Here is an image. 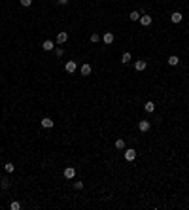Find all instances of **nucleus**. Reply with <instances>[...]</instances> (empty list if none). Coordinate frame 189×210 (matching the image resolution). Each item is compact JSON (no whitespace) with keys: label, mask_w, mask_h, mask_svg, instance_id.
<instances>
[{"label":"nucleus","mask_w":189,"mask_h":210,"mask_svg":"<svg viewBox=\"0 0 189 210\" xmlns=\"http://www.w3.org/2000/svg\"><path fill=\"white\" fill-rule=\"evenodd\" d=\"M136 159V150H132V148H129V150H125V161L132 163Z\"/></svg>","instance_id":"f257e3e1"},{"label":"nucleus","mask_w":189,"mask_h":210,"mask_svg":"<svg viewBox=\"0 0 189 210\" xmlns=\"http://www.w3.org/2000/svg\"><path fill=\"white\" fill-rule=\"evenodd\" d=\"M150 121H147V119H140L138 121V131L140 132H147V131H150Z\"/></svg>","instance_id":"f03ea898"},{"label":"nucleus","mask_w":189,"mask_h":210,"mask_svg":"<svg viewBox=\"0 0 189 210\" xmlns=\"http://www.w3.org/2000/svg\"><path fill=\"white\" fill-rule=\"evenodd\" d=\"M76 68H78V64H76V61H68V63L64 64V70L68 74H74L76 72Z\"/></svg>","instance_id":"7ed1b4c3"},{"label":"nucleus","mask_w":189,"mask_h":210,"mask_svg":"<svg viewBox=\"0 0 189 210\" xmlns=\"http://www.w3.org/2000/svg\"><path fill=\"white\" fill-rule=\"evenodd\" d=\"M40 125H42V127H44V129H51V127H53V125H55V121H53V119H51V117H44V119H42V121H40Z\"/></svg>","instance_id":"20e7f679"},{"label":"nucleus","mask_w":189,"mask_h":210,"mask_svg":"<svg viewBox=\"0 0 189 210\" xmlns=\"http://www.w3.org/2000/svg\"><path fill=\"white\" fill-rule=\"evenodd\" d=\"M66 40H68V32H64V30H63V32L57 34V44H59V45L66 44Z\"/></svg>","instance_id":"39448f33"},{"label":"nucleus","mask_w":189,"mask_h":210,"mask_svg":"<svg viewBox=\"0 0 189 210\" xmlns=\"http://www.w3.org/2000/svg\"><path fill=\"white\" fill-rule=\"evenodd\" d=\"M74 176H76V168H74V167H66V168H64V178L72 180Z\"/></svg>","instance_id":"423d86ee"},{"label":"nucleus","mask_w":189,"mask_h":210,"mask_svg":"<svg viewBox=\"0 0 189 210\" xmlns=\"http://www.w3.org/2000/svg\"><path fill=\"white\" fill-rule=\"evenodd\" d=\"M114 40H115V36H114V34H112V32H106L104 34V36H102V42H104V44H114Z\"/></svg>","instance_id":"0eeeda50"},{"label":"nucleus","mask_w":189,"mask_h":210,"mask_svg":"<svg viewBox=\"0 0 189 210\" xmlns=\"http://www.w3.org/2000/svg\"><path fill=\"white\" fill-rule=\"evenodd\" d=\"M182 19H183V15H182L180 12L170 13V21H172V23H182Z\"/></svg>","instance_id":"6e6552de"},{"label":"nucleus","mask_w":189,"mask_h":210,"mask_svg":"<svg viewBox=\"0 0 189 210\" xmlns=\"http://www.w3.org/2000/svg\"><path fill=\"white\" fill-rule=\"evenodd\" d=\"M146 68H147L146 61H136L134 63V70H138V72H142V70H146Z\"/></svg>","instance_id":"1a4fd4ad"},{"label":"nucleus","mask_w":189,"mask_h":210,"mask_svg":"<svg viewBox=\"0 0 189 210\" xmlns=\"http://www.w3.org/2000/svg\"><path fill=\"white\" fill-rule=\"evenodd\" d=\"M138 21L144 25V27H150V25H151V15H140Z\"/></svg>","instance_id":"9d476101"},{"label":"nucleus","mask_w":189,"mask_h":210,"mask_svg":"<svg viewBox=\"0 0 189 210\" xmlns=\"http://www.w3.org/2000/svg\"><path fill=\"white\" fill-rule=\"evenodd\" d=\"M91 64H81V68H80V72H81V76H89L91 74Z\"/></svg>","instance_id":"9b49d317"},{"label":"nucleus","mask_w":189,"mask_h":210,"mask_svg":"<svg viewBox=\"0 0 189 210\" xmlns=\"http://www.w3.org/2000/svg\"><path fill=\"white\" fill-rule=\"evenodd\" d=\"M144 110L150 112V114H151V112H155V102H153V100H147L146 104H144Z\"/></svg>","instance_id":"f8f14e48"},{"label":"nucleus","mask_w":189,"mask_h":210,"mask_svg":"<svg viewBox=\"0 0 189 210\" xmlns=\"http://www.w3.org/2000/svg\"><path fill=\"white\" fill-rule=\"evenodd\" d=\"M53 48H55V44L51 42V40H45V42L42 44V49H44V51H51Z\"/></svg>","instance_id":"ddd939ff"},{"label":"nucleus","mask_w":189,"mask_h":210,"mask_svg":"<svg viewBox=\"0 0 189 210\" xmlns=\"http://www.w3.org/2000/svg\"><path fill=\"white\" fill-rule=\"evenodd\" d=\"M129 19H131V21H138V19H140V12H138V10L131 12V13H129Z\"/></svg>","instance_id":"4468645a"},{"label":"nucleus","mask_w":189,"mask_h":210,"mask_svg":"<svg viewBox=\"0 0 189 210\" xmlns=\"http://www.w3.org/2000/svg\"><path fill=\"white\" fill-rule=\"evenodd\" d=\"M178 63H180V59H178V55H170V57H168V64H170V66H176Z\"/></svg>","instance_id":"2eb2a0df"},{"label":"nucleus","mask_w":189,"mask_h":210,"mask_svg":"<svg viewBox=\"0 0 189 210\" xmlns=\"http://www.w3.org/2000/svg\"><path fill=\"white\" fill-rule=\"evenodd\" d=\"M131 59H132V55L129 53V51H125V53H123V57H121V63L127 64V63H131Z\"/></svg>","instance_id":"dca6fc26"},{"label":"nucleus","mask_w":189,"mask_h":210,"mask_svg":"<svg viewBox=\"0 0 189 210\" xmlns=\"http://www.w3.org/2000/svg\"><path fill=\"white\" fill-rule=\"evenodd\" d=\"M4 170H6V172H13L15 165H13V163H4Z\"/></svg>","instance_id":"f3484780"},{"label":"nucleus","mask_w":189,"mask_h":210,"mask_svg":"<svg viewBox=\"0 0 189 210\" xmlns=\"http://www.w3.org/2000/svg\"><path fill=\"white\" fill-rule=\"evenodd\" d=\"M115 148H117V150H125V140H123V138L115 140Z\"/></svg>","instance_id":"a211bd4d"},{"label":"nucleus","mask_w":189,"mask_h":210,"mask_svg":"<svg viewBox=\"0 0 189 210\" xmlns=\"http://www.w3.org/2000/svg\"><path fill=\"white\" fill-rule=\"evenodd\" d=\"M9 208H12V210H19V208H21V203H19V201H13L12 204H9Z\"/></svg>","instance_id":"6ab92c4d"},{"label":"nucleus","mask_w":189,"mask_h":210,"mask_svg":"<svg viewBox=\"0 0 189 210\" xmlns=\"http://www.w3.org/2000/svg\"><path fill=\"white\" fill-rule=\"evenodd\" d=\"M91 42H93V44H96V42H100V36H99V34H91Z\"/></svg>","instance_id":"aec40b11"},{"label":"nucleus","mask_w":189,"mask_h":210,"mask_svg":"<svg viewBox=\"0 0 189 210\" xmlns=\"http://www.w3.org/2000/svg\"><path fill=\"white\" fill-rule=\"evenodd\" d=\"M55 55H57V57H63V55H64V49H63V48H57V49H55Z\"/></svg>","instance_id":"412c9836"},{"label":"nucleus","mask_w":189,"mask_h":210,"mask_svg":"<svg viewBox=\"0 0 189 210\" xmlns=\"http://www.w3.org/2000/svg\"><path fill=\"white\" fill-rule=\"evenodd\" d=\"M21 2V6H25V8H28L30 4H32V0H19Z\"/></svg>","instance_id":"4be33fe9"},{"label":"nucleus","mask_w":189,"mask_h":210,"mask_svg":"<svg viewBox=\"0 0 189 210\" xmlns=\"http://www.w3.org/2000/svg\"><path fill=\"white\" fill-rule=\"evenodd\" d=\"M0 186H2V189H8V187H9V180H2V184H0Z\"/></svg>","instance_id":"5701e85b"},{"label":"nucleus","mask_w":189,"mask_h":210,"mask_svg":"<svg viewBox=\"0 0 189 210\" xmlns=\"http://www.w3.org/2000/svg\"><path fill=\"white\" fill-rule=\"evenodd\" d=\"M74 187L76 189H83V182H74Z\"/></svg>","instance_id":"b1692460"},{"label":"nucleus","mask_w":189,"mask_h":210,"mask_svg":"<svg viewBox=\"0 0 189 210\" xmlns=\"http://www.w3.org/2000/svg\"><path fill=\"white\" fill-rule=\"evenodd\" d=\"M57 2L61 4V6H64V4H68V0H57Z\"/></svg>","instance_id":"393cba45"}]
</instances>
